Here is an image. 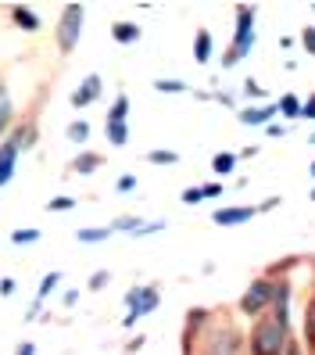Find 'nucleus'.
I'll return each mask as SVG.
<instances>
[{
  "instance_id": "obj_1",
  "label": "nucleus",
  "mask_w": 315,
  "mask_h": 355,
  "mask_svg": "<svg viewBox=\"0 0 315 355\" xmlns=\"http://www.w3.org/2000/svg\"><path fill=\"white\" fill-rule=\"evenodd\" d=\"M283 330L280 323H262L255 330V345H251V352L255 355H280L283 352Z\"/></svg>"
},
{
  "instance_id": "obj_2",
  "label": "nucleus",
  "mask_w": 315,
  "mask_h": 355,
  "mask_svg": "<svg viewBox=\"0 0 315 355\" xmlns=\"http://www.w3.org/2000/svg\"><path fill=\"white\" fill-rule=\"evenodd\" d=\"M237 18H240V29H237V44H233V51H229V54L222 58L226 65H237V61L251 51V40H255V29H251L255 15H251V8H240V11H237Z\"/></svg>"
},
{
  "instance_id": "obj_3",
  "label": "nucleus",
  "mask_w": 315,
  "mask_h": 355,
  "mask_svg": "<svg viewBox=\"0 0 315 355\" xmlns=\"http://www.w3.org/2000/svg\"><path fill=\"white\" fill-rule=\"evenodd\" d=\"M79 26H82V8H65V15H61V29H57V40H61V47H65V51L75 47Z\"/></svg>"
},
{
  "instance_id": "obj_4",
  "label": "nucleus",
  "mask_w": 315,
  "mask_h": 355,
  "mask_svg": "<svg viewBox=\"0 0 315 355\" xmlns=\"http://www.w3.org/2000/svg\"><path fill=\"white\" fill-rule=\"evenodd\" d=\"M129 305H133V316L125 320V323H133L136 316H143V312H151V309L158 305V291H154V287H147L143 295H133V298H129Z\"/></svg>"
},
{
  "instance_id": "obj_5",
  "label": "nucleus",
  "mask_w": 315,
  "mask_h": 355,
  "mask_svg": "<svg viewBox=\"0 0 315 355\" xmlns=\"http://www.w3.org/2000/svg\"><path fill=\"white\" fill-rule=\"evenodd\" d=\"M97 94H100V79L97 76H87V79H82V87L72 94V104H75V108H82V104L97 101Z\"/></svg>"
},
{
  "instance_id": "obj_6",
  "label": "nucleus",
  "mask_w": 315,
  "mask_h": 355,
  "mask_svg": "<svg viewBox=\"0 0 315 355\" xmlns=\"http://www.w3.org/2000/svg\"><path fill=\"white\" fill-rule=\"evenodd\" d=\"M15 158H18V144L8 140L4 148H0V187L11 180V173H15Z\"/></svg>"
},
{
  "instance_id": "obj_7",
  "label": "nucleus",
  "mask_w": 315,
  "mask_h": 355,
  "mask_svg": "<svg viewBox=\"0 0 315 355\" xmlns=\"http://www.w3.org/2000/svg\"><path fill=\"white\" fill-rule=\"evenodd\" d=\"M269 291H272L269 284H255V287H251L247 295H244L240 309H244V312H258V309H262V305L269 302Z\"/></svg>"
},
{
  "instance_id": "obj_8",
  "label": "nucleus",
  "mask_w": 315,
  "mask_h": 355,
  "mask_svg": "<svg viewBox=\"0 0 315 355\" xmlns=\"http://www.w3.org/2000/svg\"><path fill=\"white\" fill-rule=\"evenodd\" d=\"M255 216V208H222V212H215V223L229 226V223H244Z\"/></svg>"
},
{
  "instance_id": "obj_9",
  "label": "nucleus",
  "mask_w": 315,
  "mask_h": 355,
  "mask_svg": "<svg viewBox=\"0 0 315 355\" xmlns=\"http://www.w3.org/2000/svg\"><path fill=\"white\" fill-rule=\"evenodd\" d=\"M11 115H15V112H11V94H8L4 87H0V133L8 130V122H11Z\"/></svg>"
},
{
  "instance_id": "obj_10",
  "label": "nucleus",
  "mask_w": 315,
  "mask_h": 355,
  "mask_svg": "<svg viewBox=\"0 0 315 355\" xmlns=\"http://www.w3.org/2000/svg\"><path fill=\"white\" fill-rule=\"evenodd\" d=\"M194 54H197V61H208V54H212V36H208V33H197Z\"/></svg>"
},
{
  "instance_id": "obj_11",
  "label": "nucleus",
  "mask_w": 315,
  "mask_h": 355,
  "mask_svg": "<svg viewBox=\"0 0 315 355\" xmlns=\"http://www.w3.org/2000/svg\"><path fill=\"white\" fill-rule=\"evenodd\" d=\"M140 36V29L133 26V22H122V26H115V40H122V44H129V40H136Z\"/></svg>"
},
{
  "instance_id": "obj_12",
  "label": "nucleus",
  "mask_w": 315,
  "mask_h": 355,
  "mask_svg": "<svg viewBox=\"0 0 315 355\" xmlns=\"http://www.w3.org/2000/svg\"><path fill=\"white\" fill-rule=\"evenodd\" d=\"M272 115V108H258V112H244L240 115V122H247V126H255V122H265Z\"/></svg>"
},
{
  "instance_id": "obj_13",
  "label": "nucleus",
  "mask_w": 315,
  "mask_h": 355,
  "mask_svg": "<svg viewBox=\"0 0 315 355\" xmlns=\"http://www.w3.org/2000/svg\"><path fill=\"white\" fill-rule=\"evenodd\" d=\"M108 137L111 144H125V122H108Z\"/></svg>"
},
{
  "instance_id": "obj_14",
  "label": "nucleus",
  "mask_w": 315,
  "mask_h": 355,
  "mask_svg": "<svg viewBox=\"0 0 315 355\" xmlns=\"http://www.w3.org/2000/svg\"><path fill=\"white\" fill-rule=\"evenodd\" d=\"M125 108H129V101L118 97V101H115V112L108 115V122H125Z\"/></svg>"
},
{
  "instance_id": "obj_15",
  "label": "nucleus",
  "mask_w": 315,
  "mask_h": 355,
  "mask_svg": "<svg viewBox=\"0 0 315 355\" xmlns=\"http://www.w3.org/2000/svg\"><path fill=\"white\" fill-rule=\"evenodd\" d=\"M69 137H72V140H87V137H90V126H87V122H72Z\"/></svg>"
},
{
  "instance_id": "obj_16",
  "label": "nucleus",
  "mask_w": 315,
  "mask_h": 355,
  "mask_svg": "<svg viewBox=\"0 0 315 355\" xmlns=\"http://www.w3.org/2000/svg\"><path fill=\"white\" fill-rule=\"evenodd\" d=\"M229 169H233V155H215V173L226 176Z\"/></svg>"
},
{
  "instance_id": "obj_17",
  "label": "nucleus",
  "mask_w": 315,
  "mask_h": 355,
  "mask_svg": "<svg viewBox=\"0 0 315 355\" xmlns=\"http://www.w3.org/2000/svg\"><path fill=\"white\" fill-rule=\"evenodd\" d=\"M111 230H79V241H104Z\"/></svg>"
},
{
  "instance_id": "obj_18",
  "label": "nucleus",
  "mask_w": 315,
  "mask_h": 355,
  "mask_svg": "<svg viewBox=\"0 0 315 355\" xmlns=\"http://www.w3.org/2000/svg\"><path fill=\"white\" fill-rule=\"evenodd\" d=\"M15 18H18L22 26H29V29H36V26H39V22H36V15H33V11H26V8H18V11H15Z\"/></svg>"
},
{
  "instance_id": "obj_19",
  "label": "nucleus",
  "mask_w": 315,
  "mask_h": 355,
  "mask_svg": "<svg viewBox=\"0 0 315 355\" xmlns=\"http://www.w3.org/2000/svg\"><path fill=\"white\" fill-rule=\"evenodd\" d=\"M280 108H283L287 115H301V104H298V97H283V101H280Z\"/></svg>"
},
{
  "instance_id": "obj_20",
  "label": "nucleus",
  "mask_w": 315,
  "mask_h": 355,
  "mask_svg": "<svg viewBox=\"0 0 315 355\" xmlns=\"http://www.w3.org/2000/svg\"><path fill=\"white\" fill-rule=\"evenodd\" d=\"M158 90H165V94H179V90H186V87H183V83H176V79H172V83H165V79H161V83H158Z\"/></svg>"
},
{
  "instance_id": "obj_21",
  "label": "nucleus",
  "mask_w": 315,
  "mask_h": 355,
  "mask_svg": "<svg viewBox=\"0 0 315 355\" xmlns=\"http://www.w3.org/2000/svg\"><path fill=\"white\" fill-rule=\"evenodd\" d=\"M57 280H61V277H57V273H51V277L44 280V287H39V295H51V291L57 287Z\"/></svg>"
},
{
  "instance_id": "obj_22",
  "label": "nucleus",
  "mask_w": 315,
  "mask_h": 355,
  "mask_svg": "<svg viewBox=\"0 0 315 355\" xmlns=\"http://www.w3.org/2000/svg\"><path fill=\"white\" fill-rule=\"evenodd\" d=\"M100 158H93V155H87V158H79L75 162V169H82V173H87V169H93V165H97Z\"/></svg>"
},
{
  "instance_id": "obj_23",
  "label": "nucleus",
  "mask_w": 315,
  "mask_h": 355,
  "mask_svg": "<svg viewBox=\"0 0 315 355\" xmlns=\"http://www.w3.org/2000/svg\"><path fill=\"white\" fill-rule=\"evenodd\" d=\"M151 162L165 165V162H176V155H172V151H154V155H151Z\"/></svg>"
},
{
  "instance_id": "obj_24",
  "label": "nucleus",
  "mask_w": 315,
  "mask_h": 355,
  "mask_svg": "<svg viewBox=\"0 0 315 355\" xmlns=\"http://www.w3.org/2000/svg\"><path fill=\"white\" fill-rule=\"evenodd\" d=\"M47 208H51V212H54V208H72V198H57V201H51Z\"/></svg>"
},
{
  "instance_id": "obj_25",
  "label": "nucleus",
  "mask_w": 315,
  "mask_h": 355,
  "mask_svg": "<svg viewBox=\"0 0 315 355\" xmlns=\"http://www.w3.org/2000/svg\"><path fill=\"white\" fill-rule=\"evenodd\" d=\"M305 47L315 54V29H305Z\"/></svg>"
},
{
  "instance_id": "obj_26",
  "label": "nucleus",
  "mask_w": 315,
  "mask_h": 355,
  "mask_svg": "<svg viewBox=\"0 0 315 355\" xmlns=\"http://www.w3.org/2000/svg\"><path fill=\"white\" fill-rule=\"evenodd\" d=\"M22 241H36V230H26V234H15V244H22Z\"/></svg>"
},
{
  "instance_id": "obj_27",
  "label": "nucleus",
  "mask_w": 315,
  "mask_h": 355,
  "mask_svg": "<svg viewBox=\"0 0 315 355\" xmlns=\"http://www.w3.org/2000/svg\"><path fill=\"white\" fill-rule=\"evenodd\" d=\"M308 338L315 341V312H308Z\"/></svg>"
},
{
  "instance_id": "obj_28",
  "label": "nucleus",
  "mask_w": 315,
  "mask_h": 355,
  "mask_svg": "<svg viewBox=\"0 0 315 355\" xmlns=\"http://www.w3.org/2000/svg\"><path fill=\"white\" fill-rule=\"evenodd\" d=\"M301 112H305V115H308V119H315V97H312V101H308V104H305V108H301Z\"/></svg>"
},
{
  "instance_id": "obj_29",
  "label": "nucleus",
  "mask_w": 315,
  "mask_h": 355,
  "mask_svg": "<svg viewBox=\"0 0 315 355\" xmlns=\"http://www.w3.org/2000/svg\"><path fill=\"white\" fill-rule=\"evenodd\" d=\"M18 355H33V345H22V348H18Z\"/></svg>"
},
{
  "instance_id": "obj_30",
  "label": "nucleus",
  "mask_w": 315,
  "mask_h": 355,
  "mask_svg": "<svg viewBox=\"0 0 315 355\" xmlns=\"http://www.w3.org/2000/svg\"><path fill=\"white\" fill-rule=\"evenodd\" d=\"M312 176H315V165H312Z\"/></svg>"
},
{
  "instance_id": "obj_31",
  "label": "nucleus",
  "mask_w": 315,
  "mask_h": 355,
  "mask_svg": "<svg viewBox=\"0 0 315 355\" xmlns=\"http://www.w3.org/2000/svg\"><path fill=\"white\" fill-rule=\"evenodd\" d=\"M312 201H315V194H312Z\"/></svg>"
}]
</instances>
